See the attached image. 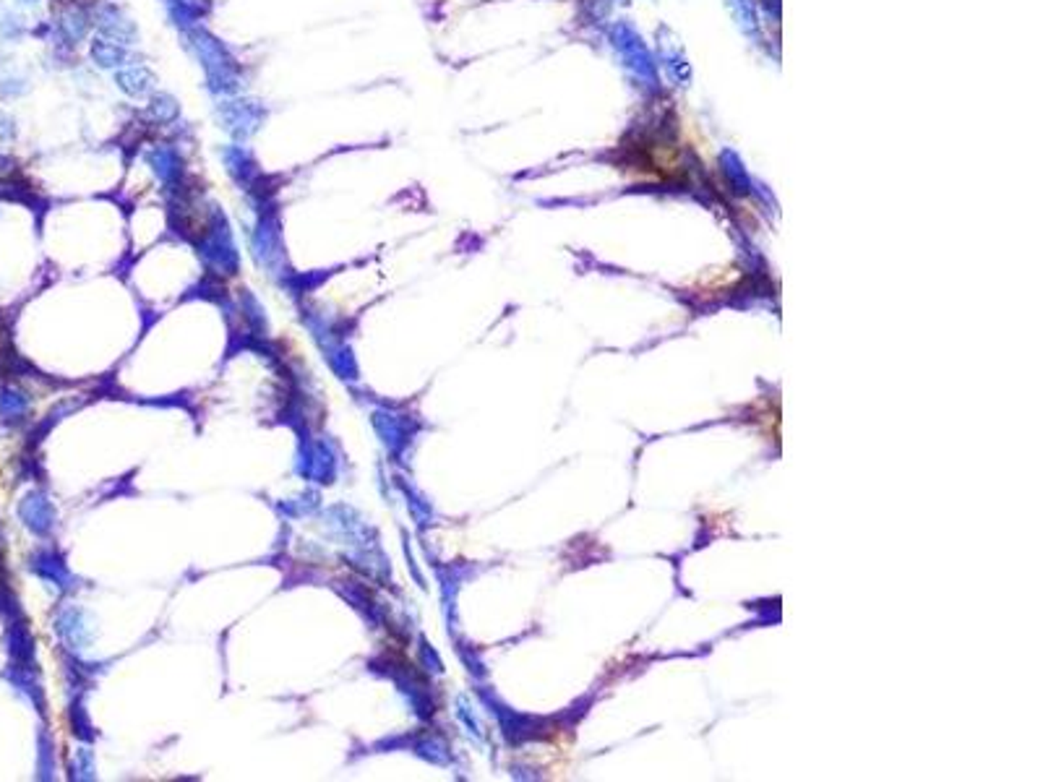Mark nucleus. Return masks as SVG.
I'll return each instance as SVG.
<instances>
[{
    "instance_id": "1",
    "label": "nucleus",
    "mask_w": 1043,
    "mask_h": 782,
    "mask_svg": "<svg viewBox=\"0 0 1043 782\" xmlns=\"http://www.w3.org/2000/svg\"><path fill=\"white\" fill-rule=\"evenodd\" d=\"M185 39H188V47L193 50V55L199 57V63L203 66V76H206V87L214 91V94H235L240 91V76H238V63L235 57L224 50L217 36H212L206 29H202V24L185 29Z\"/></svg>"
},
{
    "instance_id": "2",
    "label": "nucleus",
    "mask_w": 1043,
    "mask_h": 782,
    "mask_svg": "<svg viewBox=\"0 0 1043 782\" xmlns=\"http://www.w3.org/2000/svg\"><path fill=\"white\" fill-rule=\"evenodd\" d=\"M220 118L222 126L230 136H235L238 141H245L258 130V123L264 120V112L254 99H235V102H222Z\"/></svg>"
},
{
    "instance_id": "6",
    "label": "nucleus",
    "mask_w": 1043,
    "mask_h": 782,
    "mask_svg": "<svg viewBox=\"0 0 1043 782\" xmlns=\"http://www.w3.org/2000/svg\"><path fill=\"white\" fill-rule=\"evenodd\" d=\"M178 112H181V108H178L175 97H170V94H154L149 102V115L154 118V123H162V126L172 123L178 118Z\"/></svg>"
},
{
    "instance_id": "3",
    "label": "nucleus",
    "mask_w": 1043,
    "mask_h": 782,
    "mask_svg": "<svg viewBox=\"0 0 1043 782\" xmlns=\"http://www.w3.org/2000/svg\"><path fill=\"white\" fill-rule=\"evenodd\" d=\"M89 18H92L94 26L102 32V36H108L112 42H120V45H133V39H136V26H133V21H130L129 16H123V11H120L118 5H112V3H99L92 14H89Z\"/></svg>"
},
{
    "instance_id": "8",
    "label": "nucleus",
    "mask_w": 1043,
    "mask_h": 782,
    "mask_svg": "<svg viewBox=\"0 0 1043 782\" xmlns=\"http://www.w3.org/2000/svg\"><path fill=\"white\" fill-rule=\"evenodd\" d=\"M21 3H26V5H37L39 0H21Z\"/></svg>"
},
{
    "instance_id": "5",
    "label": "nucleus",
    "mask_w": 1043,
    "mask_h": 782,
    "mask_svg": "<svg viewBox=\"0 0 1043 782\" xmlns=\"http://www.w3.org/2000/svg\"><path fill=\"white\" fill-rule=\"evenodd\" d=\"M92 57L102 68H120L129 60V50L120 42H112L108 36H99L92 42Z\"/></svg>"
},
{
    "instance_id": "7",
    "label": "nucleus",
    "mask_w": 1043,
    "mask_h": 782,
    "mask_svg": "<svg viewBox=\"0 0 1043 782\" xmlns=\"http://www.w3.org/2000/svg\"><path fill=\"white\" fill-rule=\"evenodd\" d=\"M16 136V128H14V120L8 118V115H3L0 112V144H5V141H11Z\"/></svg>"
},
{
    "instance_id": "4",
    "label": "nucleus",
    "mask_w": 1043,
    "mask_h": 782,
    "mask_svg": "<svg viewBox=\"0 0 1043 782\" xmlns=\"http://www.w3.org/2000/svg\"><path fill=\"white\" fill-rule=\"evenodd\" d=\"M115 84L126 91L129 97H144L149 91L154 89V73L147 71L144 66L141 68H123V71L115 73Z\"/></svg>"
}]
</instances>
